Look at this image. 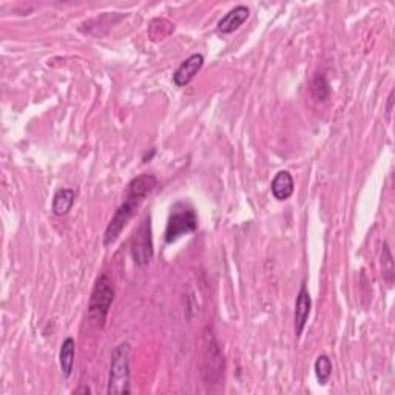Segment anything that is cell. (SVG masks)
Returning <instances> with one entry per match:
<instances>
[{
  "label": "cell",
  "instance_id": "12",
  "mask_svg": "<svg viewBox=\"0 0 395 395\" xmlns=\"http://www.w3.org/2000/svg\"><path fill=\"white\" fill-rule=\"evenodd\" d=\"M75 356H76L75 338L66 337L62 341V346H60V351H59V365H60V369H62V374L66 378L71 376L73 367H75Z\"/></svg>",
  "mask_w": 395,
  "mask_h": 395
},
{
  "label": "cell",
  "instance_id": "16",
  "mask_svg": "<svg viewBox=\"0 0 395 395\" xmlns=\"http://www.w3.org/2000/svg\"><path fill=\"white\" fill-rule=\"evenodd\" d=\"M73 394H91V389L89 386H80L77 389L73 391Z\"/></svg>",
  "mask_w": 395,
  "mask_h": 395
},
{
  "label": "cell",
  "instance_id": "8",
  "mask_svg": "<svg viewBox=\"0 0 395 395\" xmlns=\"http://www.w3.org/2000/svg\"><path fill=\"white\" fill-rule=\"evenodd\" d=\"M312 309V300L311 293L307 291L306 284H301V289L297 295V303H295V336L300 337L303 333L304 327L307 324V320H309Z\"/></svg>",
  "mask_w": 395,
  "mask_h": 395
},
{
  "label": "cell",
  "instance_id": "2",
  "mask_svg": "<svg viewBox=\"0 0 395 395\" xmlns=\"http://www.w3.org/2000/svg\"><path fill=\"white\" fill-rule=\"evenodd\" d=\"M224 356L217 340L215 332L209 326L203 332L201 347V374L205 385H219L224 376Z\"/></svg>",
  "mask_w": 395,
  "mask_h": 395
},
{
  "label": "cell",
  "instance_id": "6",
  "mask_svg": "<svg viewBox=\"0 0 395 395\" xmlns=\"http://www.w3.org/2000/svg\"><path fill=\"white\" fill-rule=\"evenodd\" d=\"M131 257L139 267L147 266L153 258V235H151V217L145 215L140 221L138 230L131 238Z\"/></svg>",
  "mask_w": 395,
  "mask_h": 395
},
{
  "label": "cell",
  "instance_id": "5",
  "mask_svg": "<svg viewBox=\"0 0 395 395\" xmlns=\"http://www.w3.org/2000/svg\"><path fill=\"white\" fill-rule=\"evenodd\" d=\"M113 300H115V287H113L111 279L102 273V275L98 277L91 292L89 304V318L91 323L100 327L105 324Z\"/></svg>",
  "mask_w": 395,
  "mask_h": 395
},
{
  "label": "cell",
  "instance_id": "7",
  "mask_svg": "<svg viewBox=\"0 0 395 395\" xmlns=\"http://www.w3.org/2000/svg\"><path fill=\"white\" fill-rule=\"evenodd\" d=\"M203 65H204V56L199 55V53L187 57L184 62L178 66L175 75H173V82H175L176 86H185L198 75L201 68H203Z\"/></svg>",
  "mask_w": 395,
  "mask_h": 395
},
{
  "label": "cell",
  "instance_id": "4",
  "mask_svg": "<svg viewBox=\"0 0 395 395\" xmlns=\"http://www.w3.org/2000/svg\"><path fill=\"white\" fill-rule=\"evenodd\" d=\"M198 229V215L193 205L184 201H179L172 207L169 221H167L164 239L167 244H172L185 235H190Z\"/></svg>",
  "mask_w": 395,
  "mask_h": 395
},
{
  "label": "cell",
  "instance_id": "3",
  "mask_svg": "<svg viewBox=\"0 0 395 395\" xmlns=\"http://www.w3.org/2000/svg\"><path fill=\"white\" fill-rule=\"evenodd\" d=\"M130 353L131 346L127 343H119L111 352L110 360V376L107 394L120 395L130 394Z\"/></svg>",
  "mask_w": 395,
  "mask_h": 395
},
{
  "label": "cell",
  "instance_id": "17",
  "mask_svg": "<svg viewBox=\"0 0 395 395\" xmlns=\"http://www.w3.org/2000/svg\"><path fill=\"white\" fill-rule=\"evenodd\" d=\"M394 98V93H391L389 95V100H387V113H391V110H392V99Z\"/></svg>",
  "mask_w": 395,
  "mask_h": 395
},
{
  "label": "cell",
  "instance_id": "9",
  "mask_svg": "<svg viewBox=\"0 0 395 395\" xmlns=\"http://www.w3.org/2000/svg\"><path fill=\"white\" fill-rule=\"evenodd\" d=\"M249 16H250V10L247 8L246 5H238L219 20L217 28L219 33H223V35H230V33H235L241 25H244Z\"/></svg>",
  "mask_w": 395,
  "mask_h": 395
},
{
  "label": "cell",
  "instance_id": "15",
  "mask_svg": "<svg viewBox=\"0 0 395 395\" xmlns=\"http://www.w3.org/2000/svg\"><path fill=\"white\" fill-rule=\"evenodd\" d=\"M381 266H383V278L387 286H392L394 283V259L392 253L387 243L383 244V255H381Z\"/></svg>",
  "mask_w": 395,
  "mask_h": 395
},
{
  "label": "cell",
  "instance_id": "1",
  "mask_svg": "<svg viewBox=\"0 0 395 395\" xmlns=\"http://www.w3.org/2000/svg\"><path fill=\"white\" fill-rule=\"evenodd\" d=\"M158 179L156 176L149 175H139L133 178L129 185H127L125 196L122 204L118 207L115 215L110 219L109 226H107L104 233V246L109 247L119 238L120 233L125 229V226L129 224V221L135 217L138 207L144 203V199L151 195V192L156 189Z\"/></svg>",
  "mask_w": 395,
  "mask_h": 395
},
{
  "label": "cell",
  "instance_id": "14",
  "mask_svg": "<svg viewBox=\"0 0 395 395\" xmlns=\"http://www.w3.org/2000/svg\"><path fill=\"white\" fill-rule=\"evenodd\" d=\"M315 376L321 386L327 385V381L332 377V361L327 356H320L315 361Z\"/></svg>",
  "mask_w": 395,
  "mask_h": 395
},
{
  "label": "cell",
  "instance_id": "10",
  "mask_svg": "<svg viewBox=\"0 0 395 395\" xmlns=\"http://www.w3.org/2000/svg\"><path fill=\"white\" fill-rule=\"evenodd\" d=\"M270 189H272V195L278 201H287L293 195L295 183H293V178L289 172L281 170L277 173L275 178L272 179Z\"/></svg>",
  "mask_w": 395,
  "mask_h": 395
},
{
  "label": "cell",
  "instance_id": "13",
  "mask_svg": "<svg viewBox=\"0 0 395 395\" xmlns=\"http://www.w3.org/2000/svg\"><path fill=\"white\" fill-rule=\"evenodd\" d=\"M311 91H312V96L318 102H323L327 98L331 96V84L329 80H327L326 75L323 73H317L315 77L312 80V86H311Z\"/></svg>",
  "mask_w": 395,
  "mask_h": 395
},
{
  "label": "cell",
  "instance_id": "11",
  "mask_svg": "<svg viewBox=\"0 0 395 395\" xmlns=\"http://www.w3.org/2000/svg\"><path fill=\"white\" fill-rule=\"evenodd\" d=\"M76 201V192L73 189H59L55 196H53L51 212L56 217H65L68 213Z\"/></svg>",
  "mask_w": 395,
  "mask_h": 395
}]
</instances>
